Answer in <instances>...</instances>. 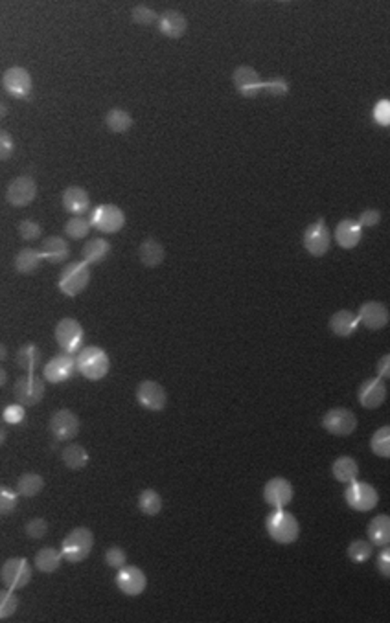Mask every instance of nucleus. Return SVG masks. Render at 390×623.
I'll return each instance as SVG.
<instances>
[{"label":"nucleus","mask_w":390,"mask_h":623,"mask_svg":"<svg viewBox=\"0 0 390 623\" xmlns=\"http://www.w3.org/2000/svg\"><path fill=\"white\" fill-rule=\"evenodd\" d=\"M267 533L278 545H291L300 535V524L294 515L285 510H274L265 520Z\"/></svg>","instance_id":"1"},{"label":"nucleus","mask_w":390,"mask_h":623,"mask_svg":"<svg viewBox=\"0 0 390 623\" xmlns=\"http://www.w3.org/2000/svg\"><path fill=\"white\" fill-rule=\"evenodd\" d=\"M76 364L78 370L81 371L85 379L88 381H100L109 374L111 361L107 354L98 346H87L78 354L76 357Z\"/></svg>","instance_id":"2"},{"label":"nucleus","mask_w":390,"mask_h":623,"mask_svg":"<svg viewBox=\"0 0 390 623\" xmlns=\"http://www.w3.org/2000/svg\"><path fill=\"white\" fill-rule=\"evenodd\" d=\"M94 535L88 527H76L63 539L61 552L66 562H81L91 555Z\"/></svg>","instance_id":"3"},{"label":"nucleus","mask_w":390,"mask_h":623,"mask_svg":"<svg viewBox=\"0 0 390 623\" xmlns=\"http://www.w3.org/2000/svg\"><path fill=\"white\" fill-rule=\"evenodd\" d=\"M91 282V270L87 262H72L63 269L61 278H59V291L68 298L78 297L79 292L85 291Z\"/></svg>","instance_id":"4"},{"label":"nucleus","mask_w":390,"mask_h":623,"mask_svg":"<svg viewBox=\"0 0 390 623\" xmlns=\"http://www.w3.org/2000/svg\"><path fill=\"white\" fill-rule=\"evenodd\" d=\"M56 342L59 348L68 355H74L81 351V342H83V327L76 319H63L56 326Z\"/></svg>","instance_id":"5"},{"label":"nucleus","mask_w":390,"mask_h":623,"mask_svg":"<svg viewBox=\"0 0 390 623\" xmlns=\"http://www.w3.org/2000/svg\"><path fill=\"white\" fill-rule=\"evenodd\" d=\"M344 500L355 511H370L374 510L379 502V495H377L376 488L366 482H359L355 480L351 484H348L347 491H344Z\"/></svg>","instance_id":"6"},{"label":"nucleus","mask_w":390,"mask_h":623,"mask_svg":"<svg viewBox=\"0 0 390 623\" xmlns=\"http://www.w3.org/2000/svg\"><path fill=\"white\" fill-rule=\"evenodd\" d=\"M0 580L11 590L24 589L31 581V567L24 557H11L0 568Z\"/></svg>","instance_id":"7"},{"label":"nucleus","mask_w":390,"mask_h":623,"mask_svg":"<svg viewBox=\"0 0 390 623\" xmlns=\"http://www.w3.org/2000/svg\"><path fill=\"white\" fill-rule=\"evenodd\" d=\"M91 225L103 234H116L125 225V214L116 205H100L91 215Z\"/></svg>","instance_id":"8"},{"label":"nucleus","mask_w":390,"mask_h":623,"mask_svg":"<svg viewBox=\"0 0 390 623\" xmlns=\"http://www.w3.org/2000/svg\"><path fill=\"white\" fill-rule=\"evenodd\" d=\"M332 244V232L326 227L324 219H317L304 232V249L312 256H324Z\"/></svg>","instance_id":"9"},{"label":"nucleus","mask_w":390,"mask_h":623,"mask_svg":"<svg viewBox=\"0 0 390 623\" xmlns=\"http://www.w3.org/2000/svg\"><path fill=\"white\" fill-rule=\"evenodd\" d=\"M14 397L15 401L21 403L22 406H36L37 403L43 401L44 397L43 379L36 377L34 374H28L26 377L17 379L14 386Z\"/></svg>","instance_id":"10"},{"label":"nucleus","mask_w":390,"mask_h":623,"mask_svg":"<svg viewBox=\"0 0 390 623\" xmlns=\"http://www.w3.org/2000/svg\"><path fill=\"white\" fill-rule=\"evenodd\" d=\"M322 427L334 436H350L357 428V418L348 408H332L322 418Z\"/></svg>","instance_id":"11"},{"label":"nucleus","mask_w":390,"mask_h":623,"mask_svg":"<svg viewBox=\"0 0 390 623\" xmlns=\"http://www.w3.org/2000/svg\"><path fill=\"white\" fill-rule=\"evenodd\" d=\"M36 195L37 184L28 175H22V177H17V179L11 180L8 190H6V199L15 208H24V206L31 205Z\"/></svg>","instance_id":"12"},{"label":"nucleus","mask_w":390,"mask_h":623,"mask_svg":"<svg viewBox=\"0 0 390 623\" xmlns=\"http://www.w3.org/2000/svg\"><path fill=\"white\" fill-rule=\"evenodd\" d=\"M79 427H81V423H79V418L72 410H57L56 414L52 416V419H50V432H52L57 441L74 440L78 436Z\"/></svg>","instance_id":"13"},{"label":"nucleus","mask_w":390,"mask_h":623,"mask_svg":"<svg viewBox=\"0 0 390 623\" xmlns=\"http://www.w3.org/2000/svg\"><path fill=\"white\" fill-rule=\"evenodd\" d=\"M263 500L271 505L272 510H284L285 505L293 500V485L287 478H271L263 488Z\"/></svg>","instance_id":"14"},{"label":"nucleus","mask_w":390,"mask_h":623,"mask_svg":"<svg viewBox=\"0 0 390 623\" xmlns=\"http://www.w3.org/2000/svg\"><path fill=\"white\" fill-rule=\"evenodd\" d=\"M136 401L140 403L145 410L160 412V410L166 408V403H168L166 390H164L157 381H142V383L136 386Z\"/></svg>","instance_id":"15"},{"label":"nucleus","mask_w":390,"mask_h":623,"mask_svg":"<svg viewBox=\"0 0 390 623\" xmlns=\"http://www.w3.org/2000/svg\"><path fill=\"white\" fill-rule=\"evenodd\" d=\"M2 87L11 98L22 100L31 92V76L22 66H11L2 76Z\"/></svg>","instance_id":"16"},{"label":"nucleus","mask_w":390,"mask_h":623,"mask_svg":"<svg viewBox=\"0 0 390 623\" xmlns=\"http://www.w3.org/2000/svg\"><path fill=\"white\" fill-rule=\"evenodd\" d=\"M232 81L236 91L243 98H258L263 92V81L260 74L252 66H237L232 74Z\"/></svg>","instance_id":"17"},{"label":"nucleus","mask_w":390,"mask_h":623,"mask_svg":"<svg viewBox=\"0 0 390 623\" xmlns=\"http://www.w3.org/2000/svg\"><path fill=\"white\" fill-rule=\"evenodd\" d=\"M357 316H359V322L363 324L366 329H370V331H379V329H383V327L390 322L389 307H386L385 304H381V302H374V300L364 302V304L359 307Z\"/></svg>","instance_id":"18"},{"label":"nucleus","mask_w":390,"mask_h":623,"mask_svg":"<svg viewBox=\"0 0 390 623\" xmlns=\"http://www.w3.org/2000/svg\"><path fill=\"white\" fill-rule=\"evenodd\" d=\"M357 399H359L363 408H379L386 399V384L381 377H370L364 383H361L357 390Z\"/></svg>","instance_id":"19"},{"label":"nucleus","mask_w":390,"mask_h":623,"mask_svg":"<svg viewBox=\"0 0 390 623\" xmlns=\"http://www.w3.org/2000/svg\"><path fill=\"white\" fill-rule=\"evenodd\" d=\"M145 585H148L145 574L138 567H129V565H125L116 574V587L125 596H140L145 590Z\"/></svg>","instance_id":"20"},{"label":"nucleus","mask_w":390,"mask_h":623,"mask_svg":"<svg viewBox=\"0 0 390 623\" xmlns=\"http://www.w3.org/2000/svg\"><path fill=\"white\" fill-rule=\"evenodd\" d=\"M76 368H78V364H76L72 355L68 354L57 355V357H53L52 361L46 362V366H44V371H43L44 379L52 384H61L65 383L66 379H71Z\"/></svg>","instance_id":"21"},{"label":"nucleus","mask_w":390,"mask_h":623,"mask_svg":"<svg viewBox=\"0 0 390 623\" xmlns=\"http://www.w3.org/2000/svg\"><path fill=\"white\" fill-rule=\"evenodd\" d=\"M334 237L339 247H342V249H355L361 243V240H363V227H361L359 221L342 219L337 225V228H335Z\"/></svg>","instance_id":"22"},{"label":"nucleus","mask_w":390,"mask_h":623,"mask_svg":"<svg viewBox=\"0 0 390 623\" xmlns=\"http://www.w3.org/2000/svg\"><path fill=\"white\" fill-rule=\"evenodd\" d=\"M158 30L160 34L170 37V39H180L188 30V21L180 11L175 9H168L163 15H158Z\"/></svg>","instance_id":"23"},{"label":"nucleus","mask_w":390,"mask_h":623,"mask_svg":"<svg viewBox=\"0 0 390 623\" xmlns=\"http://www.w3.org/2000/svg\"><path fill=\"white\" fill-rule=\"evenodd\" d=\"M88 206H91V197H88V193L85 192L83 187L71 186L63 192V208L66 212L81 217L88 210Z\"/></svg>","instance_id":"24"},{"label":"nucleus","mask_w":390,"mask_h":623,"mask_svg":"<svg viewBox=\"0 0 390 623\" xmlns=\"http://www.w3.org/2000/svg\"><path fill=\"white\" fill-rule=\"evenodd\" d=\"M39 250L43 254L44 262L53 263V265L63 263L68 257V254H71V247H68L66 240H63L59 236H52L48 240H44Z\"/></svg>","instance_id":"25"},{"label":"nucleus","mask_w":390,"mask_h":623,"mask_svg":"<svg viewBox=\"0 0 390 623\" xmlns=\"http://www.w3.org/2000/svg\"><path fill=\"white\" fill-rule=\"evenodd\" d=\"M357 326H359V316L348 309L337 311V313H334V316L329 319V329H332L337 336L354 335Z\"/></svg>","instance_id":"26"},{"label":"nucleus","mask_w":390,"mask_h":623,"mask_svg":"<svg viewBox=\"0 0 390 623\" xmlns=\"http://www.w3.org/2000/svg\"><path fill=\"white\" fill-rule=\"evenodd\" d=\"M369 539L374 546H389L390 545V517L389 515H377L369 524Z\"/></svg>","instance_id":"27"},{"label":"nucleus","mask_w":390,"mask_h":623,"mask_svg":"<svg viewBox=\"0 0 390 623\" xmlns=\"http://www.w3.org/2000/svg\"><path fill=\"white\" fill-rule=\"evenodd\" d=\"M332 475L337 482L351 484L359 476V465L351 456H339L332 465Z\"/></svg>","instance_id":"28"},{"label":"nucleus","mask_w":390,"mask_h":623,"mask_svg":"<svg viewBox=\"0 0 390 623\" xmlns=\"http://www.w3.org/2000/svg\"><path fill=\"white\" fill-rule=\"evenodd\" d=\"M63 552L61 550H56L52 546H44L36 554V567L37 570L43 572V574H52L59 568V565L63 562Z\"/></svg>","instance_id":"29"},{"label":"nucleus","mask_w":390,"mask_h":623,"mask_svg":"<svg viewBox=\"0 0 390 623\" xmlns=\"http://www.w3.org/2000/svg\"><path fill=\"white\" fill-rule=\"evenodd\" d=\"M138 256H140V262L144 263L145 267L153 269V267H158L164 262V247L158 243L157 240H153V237H148V240L140 244Z\"/></svg>","instance_id":"30"},{"label":"nucleus","mask_w":390,"mask_h":623,"mask_svg":"<svg viewBox=\"0 0 390 623\" xmlns=\"http://www.w3.org/2000/svg\"><path fill=\"white\" fill-rule=\"evenodd\" d=\"M43 254L37 249H22L21 252L15 257V267L21 274H31L36 270L41 269V263H43Z\"/></svg>","instance_id":"31"},{"label":"nucleus","mask_w":390,"mask_h":623,"mask_svg":"<svg viewBox=\"0 0 390 623\" xmlns=\"http://www.w3.org/2000/svg\"><path fill=\"white\" fill-rule=\"evenodd\" d=\"M109 252L111 243L107 240H101V237L88 240L83 247V262H87L88 265L91 263H100L109 256Z\"/></svg>","instance_id":"32"},{"label":"nucleus","mask_w":390,"mask_h":623,"mask_svg":"<svg viewBox=\"0 0 390 623\" xmlns=\"http://www.w3.org/2000/svg\"><path fill=\"white\" fill-rule=\"evenodd\" d=\"M44 488L43 476L37 475V473H24L22 476H19L17 480V493L21 497H37Z\"/></svg>","instance_id":"33"},{"label":"nucleus","mask_w":390,"mask_h":623,"mask_svg":"<svg viewBox=\"0 0 390 623\" xmlns=\"http://www.w3.org/2000/svg\"><path fill=\"white\" fill-rule=\"evenodd\" d=\"M138 510L148 517H155L163 510V498L155 489H144L138 497Z\"/></svg>","instance_id":"34"},{"label":"nucleus","mask_w":390,"mask_h":623,"mask_svg":"<svg viewBox=\"0 0 390 623\" xmlns=\"http://www.w3.org/2000/svg\"><path fill=\"white\" fill-rule=\"evenodd\" d=\"M41 361V351L36 344L22 346L17 351V364L26 371V374H34Z\"/></svg>","instance_id":"35"},{"label":"nucleus","mask_w":390,"mask_h":623,"mask_svg":"<svg viewBox=\"0 0 390 623\" xmlns=\"http://www.w3.org/2000/svg\"><path fill=\"white\" fill-rule=\"evenodd\" d=\"M63 462L68 469H83L88 463V453L81 447V445H68L65 450H63Z\"/></svg>","instance_id":"36"},{"label":"nucleus","mask_w":390,"mask_h":623,"mask_svg":"<svg viewBox=\"0 0 390 623\" xmlns=\"http://www.w3.org/2000/svg\"><path fill=\"white\" fill-rule=\"evenodd\" d=\"M106 123L113 133H125L131 129L133 118L128 110L111 109L106 116Z\"/></svg>","instance_id":"37"},{"label":"nucleus","mask_w":390,"mask_h":623,"mask_svg":"<svg viewBox=\"0 0 390 623\" xmlns=\"http://www.w3.org/2000/svg\"><path fill=\"white\" fill-rule=\"evenodd\" d=\"M370 449L376 456L390 458V425L377 428L370 440Z\"/></svg>","instance_id":"38"},{"label":"nucleus","mask_w":390,"mask_h":623,"mask_svg":"<svg viewBox=\"0 0 390 623\" xmlns=\"http://www.w3.org/2000/svg\"><path fill=\"white\" fill-rule=\"evenodd\" d=\"M374 554V545L369 540L357 539L351 540L350 546H348V557L354 562H364L369 561Z\"/></svg>","instance_id":"39"},{"label":"nucleus","mask_w":390,"mask_h":623,"mask_svg":"<svg viewBox=\"0 0 390 623\" xmlns=\"http://www.w3.org/2000/svg\"><path fill=\"white\" fill-rule=\"evenodd\" d=\"M88 230H91V221L79 217V215H74V217H72L71 221H66L65 225V234L71 237V240H83V237H87Z\"/></svg>","instance_id":"40"},{"label":"nucleus","mask_w":390,"mask_h":623,"mask_svg":"<svg viewBox=\"0 0 390 623\" xmlns=\"http://www.w3.org/2000/svg\"><path fill=\"white\" fill-rule=\"evenodd\" d=\"M19 607V599L15 597V594L11 592V589L4 590L0 594V619H8L15 614V610Z\"/></svg>","instance_id":"41"},{"label":"nucleus","mask_w":390,"mask_h":623,"mask_svg":"<svg viewBox=\"0 0 390 623\" xmlns=\"http://www.w3.org/2000/svg\"><path fill=\"white\" fill-rule=\"evenodd\" d=\"M131 19H133V22H136V24H142V26H149V24H155V22H158V15L155 14L153 9L148 8V6H144V4L135 6V8H133Z\"/></svg>","instance_id":"42"},{"label":"nucleus","mask_w":390,"mask_h":623,"mask_svg":"<svg viewBox=\"0 0 390 623\" xmlns=\"http://www.w3.org/2000/svg\"><path fill=\"white\" fill-rule=\"evenodd\" d=\"M263 92H267L274 98L287 96L289 94V83L284 78H272L269 81H263Z\"/></svg>","instance_id":"43"},{"label":"nucleus","mask_w":390,"mask_h":623,"mask_svg":"<svg viewBox=\"0 0 390 623\" xmlns=\"http://www.w3.org/2000/svg\"><path fill=\"white\" fill-rule=\"evenodd\" d=\"M19 234L24 241H36L41 237V227L39 222L26 219V221L19 222Z\"/></svg>","instance_id":"44"},{"label":"nucleus","mask_w":390,"mask_h":623,"mask_svg":"<svg viewBox=\"0 0 390 623\" xmlns=\"http://www.w3.org/2000/svg\"><path fill=\"white\" fill-rule=\"evenodd\" d=\"M106 562L111 568H122L128 562V554L120 546H111L106 552Z\"/></svg>","instance_id":"45"},{"label":"nucleus","mask_w":390,"mask_h":623,"mask_svg":"<svg viewBox=\"0 0 390 623\" xmlns=\"http://www.w3.org/2000/svg\"><path fill=\"white\" fill-rule=\"evenodd\" d=\"M24 532H26V535L30 537V539H43V537L46 535V532H48V524H46V520L44 519L37 517V519H31L30 522L26 524Z\"/></svg>","instance_id":"46"},{"label":"nucleus","mask_w":390,"mask_h":623,"mask_svg":"<svg viewBox=\"0 0 390 623\" xmlns=\"http://www.w3.org/2000/svg\"><path fill=\"white\" fill-rule=\"evenodd\" d=\"M374 120L377 125L390 127V100L377 101L374 107Z\"/></svg>","instance_id":"47"},{"label":"nucleus","mask_w":390,"mask_h":623,"mask_svg":"<svg viewBox=\"0 0 390 623\" xmlns=\"http://www.w3.org/2000/svg\"><path fill=\"white\" fill-rule=\"evenodd\" d=\"M17 495L19 493H14L11 489L2 488V491H0V513L8 515L15 510V505H17Z\"/></svg>","instance_id":"48"},{"label":"nucleus","mask_w":390,"mask_h":623,"mask_svg":"<svg viewBox=\"0 0 390 623\" xmlns=\"http://www.w3.org/2000/svg\"><path fill=\"white\" fill-rule=\"evenodd\" d=\"M2 416H4V421L11 423V425H17V423L24 421V406L21 403L17 405H9L2 410Z\"/></svg>","instance_id":"49"},{"label":"nucleus","mask_w":390,"mask_h":623,"mask_svg":"<svg viewBox=\"0 0 390 623\" xmlns=\"http://www.w3.org/2000/svg\"><path fill=\"white\" fill-rule=\"evenodd\" d=\"M376 565L379 574H381L383 577H386V580H390V545L383 546V550L379 552V555H377Z\"/></svg>","instance_id":"50"},{"label":"nucleus","mask_w":390,"mask_h":623,"mask_svg":"<svg viewBox=\"0 0 390 623\" xmlns=\"http://www.w3.org/2000/svg\"><path fill=\"white\" fill-rule=\"evenodd\" d=\"M11 155H14V140H11L9 133L2 131L0 133V158L8 160Z\"/></svg>","instance_id":"51"},{"label":"nucleus","mask_w":390,"mask_h":623,"mask_svg":"<svg viewBox=\"0 0 390 623\" xmlns=\"http://www.w3.org/2000/svg\"><path fill=\"white\" fill-rule=\"evenodd\" d=\"M359 222L361 227H377L379 222H381V214H379V210H364L363 214L359 215Z\"/></svg>","instance_id":"52"},{"label":"nucleus","mask_w":390,"mask_h":623,"mask_svg":"<svg viewBox=\"0 0 390 623\" xmlns=\"http://www.w3.org/2000/svg\"><path fill=\"white\" fill-rule=\"evenodd\" d=\"M376 370H377V377H381V379H390V354L383 355V357L377 361Z\"/></svg>","instance_id":"53"}]
</instances>
